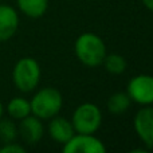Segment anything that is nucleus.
Masks as SVG:
<instances>
[{"label":"nucleus","instance_id":"nucleus-18","mask_svg":"<svg viewBox=\"0 0 153 153\" xmlns=\"http://www.w3.org/2000/svg\"><path fill=\"white\" fill-rule=\"evenodd\" d=\"M3 113H4V108H3V103H1V101H0V118L3 117Z\"/></svg>","mask_w":153,"mask_h":153},{"label":"nucleus","instance_id":"nucleus-15","mask_svg":"<svg viewBox=\"0 0 153 153\" xmlns=\"http://www.w3.org/2000/svg\"><path fill=\"white\" fill-rule=\"evenodd\" d=\"M105 65V69L108 70L110 74H121L125 71L126 69V62L118 54H110V55H106L105 59L102 62Z\"/></svg>","mask_w":153,"mask_h":153},{"label":"nucleus","instance_id":"nucleus-13","mask_svg":"<svg viewBox=\"0 0 153 153\" xmlns=\"http://www.w3.org/2000/svg\"><path fill=\"white\" fill-rule=\"evenodd\" d=\"M130 97L128 93H114L108 101V109L113 114H122L130 108Z\"/></svg>","mask_w":153,"mask_h":153},{"label":"nucleus","instance_id":"nucleus-9","mask_svg":"<svg viewBox=\"0 0 153 153\" xmlns=\"http://www.w3.org/2000/svg\"><path fill=\"white\" fill-rule=\"evenodd\" d=\"M19 27V15L15 8L0 4V42L11 39Z\"/></svg>","mask_w":153,"mask_h":153},{"label":"nucleus","instance_id":"nucleus-4","mask_svg":"<svg viewBox=\"0 0 153 153\" xmlns=\"http://www.w3.org/2000/svg\"><path fill=\"white\" fill-rule=\"evenodd\" d=\"M73 128L76 133L93 134L100 129L102 124V114L94 103H82L73 114Z\"/></svg>","mask_w":153,"mask_h":153},{"label":"nucleus","instance_id":"nucleus-3","mask_svg":"<svg viewBox=\"0 0 153 153\" xmlns=\"http://www.w3.org/2000/svg\"><path fill=\"white\" fill-rule=\"evenodd\" d=\"M12 81L22 93H30L36 89L40 81V67L34 58H22L12 70Z\"/></svg>","mask_w":153,"mask_h":153},{"label":"nucleus","instance_id":"nucleus-16","mask_svg":"<svg viewBox=\"0 0 153 153\" xmlns=\"http://www.w3.org/2000/svg\"><path fill=\"white\" fill-rule=\"evenodd\" d=\"M24 152H26V149L22 145L16 144L15 141H13V143L4 144V145L0 148V153H24Z\"/></svg>","mask_w":153,"mask_h":153},{"label":"nucleus","instance_id":"nucleus-6","mask_svg":"<svg viewBox=\"0 0 153 153\" xmlns=\"http://www.w3.org/2000/svg\"><path fill=\"white\" fill-rule=\"evenodd\" d=\"M65 153H105L106 148L102 141L93 134H74L63 146Z\"/></svg>","mask_w":153,"mask_h":153},{"label":"nucleus","instance_id":"nucleus-8","mask_svg":"<svg viewBox=\"0 0 153 153\" xmlns=\"http://www.w3.org/2000/svg\"><path fill=\"white\" fill-rule=\"evenodd\" d=\"M18 133L26 144L35 145L43 137L45 129H43V125L40 122V118L35 116H27L20 120V124L18 126Z\"/></svg>","mask_w":153,"mask_h":153},{"label":"nucleus","instance_id":"nucleus-17","mask_svg":"<svg viewBox=\"0 0 153 153\" xmlns=\"http://www.w3.org/2000/svg\"><path fill=\"white\" fill-rule=\"evenodd\" d=\"M143 3L149 11H152L153 12V0H143Z\"/></svg>","mask_w":153,"mask_h":153},{"label":"nucleus","instance_id":"nucleus-11","mask_svg":"<svg viewBox=\"0 0 153 153\" xmlns=\"http://www.w3.org/2000/svg\"><path fill=\"white\" fill-rule=\"evenodd\" d=\"M18 7L28 18H40L47 11L48 0H16Z\"/></svg>","mask_w":153,"mask_h":153},{"label":"nucleus","instance_id":"nucleus-2","mask_svg":"<svg viewBox=\"0 0 153 153\" xmlns=\"http://www.w3.org/2000/svg\"><path fill=\"white\" fill-rule=\"evenodd\" d=\"M62 94L54 87H45L39 90L32 97L31 102V113L40 120H48L55 117L62 108Z\"/></svg>","mask_w":153,"mask_h":153},{"label":"nucleus","instance_id":"nucleus-1","mask_svg":"<svg viewBox=\"0 0 153 153\" xmlns=\"http://www.w3.org/2000/svg\"><path fill=\"white\" fill-rule=\"evenodd\" d=\"M75 55L85 66L97 67L106 56L105 43L95 34H82L75 42Z\"/></svg>","mask_w":153,"mask_h":153},{"label":"nucleus","instance_id":"nucleus-12","mask_svg":"<svg viewBox=\"0 0 153 153\" xmlns=\"http://www.w3.org/2000/svg\"><path fill=\"white\" fill-rule=\"evenodd\" d=\"M7 113L12 120L20 121L22 118L31 114V105L26 98L15 97L8 102L7 105Z\"/></svg>","mask_w":153,"mask_h":153},{"label":"nucleus","instance_id":"nucleus-7","mask_svg":"<svg viewBox=\"0 0 153 153\" xmlns=\"http://www.w3.org/2000/svg\"><path fill=\"white\" fill-rule=\"evenodd\" d=\"M134 129L140 140L148 148H153V108H144L137 111Z\"/></svg>","mask_w":153,"mask_h":153},{"label":"nucleus","instance_id":"nucleus-10","mask_svg":"<svg viewBox=\"0 0 153 153\" xmlns=\"http://www.w3.org/2000/svg\"><path fill=\"white\" fill-rule=\"evenodd\" d=\"M48 133H50L51 138L56 143L66 144L70 138L74 136L75 130L73 128V124L69 120L63 118V117H55L48 125Z\"/></svg>","mask_w":153,"mask_h":153},{"label":"nucleus","instance_id":"nucleus-5","mask_svg":"<svg viewBox=\"0 0 153 153\" xmlns=\"http://www.w3.org/2000/svg\"><path fill=\"white\" fill-rule=\"evenodd\" d=\"M128 95L140 105L153 103V76L141 74L132 78L128 83Z\"/></svg>","mask_w":153,"mask_h":153},{"label":"nucleus","instance_id":"nucleus-14","mask_svg":"<svg viewBox=\"0 0 153 153\" xmlns=\"http://www.w3.org/2000/svg\"><path fill=\"white\" fill-rule=\"evenodd\" d=\"M19 136L18 133V126L12 120L8 118H0V141L3 144L13 143L16 137Z\"/></svg>","mask_w":153,"mask_h":153}]
</instances>
